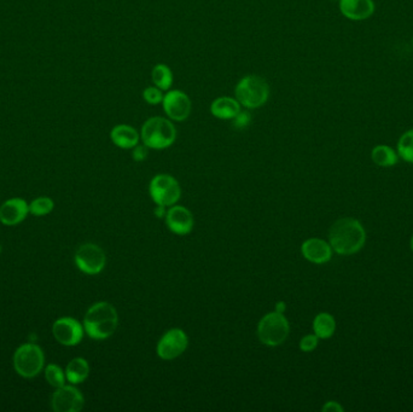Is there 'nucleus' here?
I'll return each mask as SVG.
<instances>
[{
    "label": "nucleus",
    "instance_id": "11",
    "mask_svg": "<svg viewBox=\"0 0 413 412\" xmlns=\"http://www.w3.org/2000/svg\"><path fill=\"white\" fill-rule=\"evenodd\" d=\"M84 396L78 388L62 386L52 396V408L56 412H79L84 408Z\"/></svg>",
    "mask_w": 413,
    "mask_h": 412
},
{
    "label": "nucleus",
    "instance_id": "10",
    "mask_svg": "<svg viewBox=\"0 0 413 412\" xmlns=\"http://www.w3.org/2000/svg\"><path fill=\"white\" fill-rule=\"evenodd\" d=\"M162 107L168 119L176 122L188 120L192 110L190 97L180 90H168L163 96Z\"/></svg>",
    "mask_w": 413,
    "mask_h": 412
},
{
    "label": "nucleus",
    "instance_id": "30",
    "mask_svg": "<svg viewBox=\"0 0 413 412\" xmlns=\"http://www.w3.org/2000/svg\"><path fill=\"white\" fill-rule=\"evenodd\" d=\"M321 410L324 412H343L342 405L337 401H328Z\"/></svg>",
    "mask_w": 413,
    "mask_h": 412
},
{
    "label": "nucleus",
    "instance_id": "17",
    "mask_svg": "<svg viewBox=\"0 0 413 412\" xmlns=\"http://www.w3.org/2000/svg\"><path fill=\"white\" fill-rule=\"evenodd\" d=\"M139 138L140 134L133 126L121 125L114 126L112 132H110V139L112 142L121 149H133L134 146L139 144Z\"/></svg>",
    "mask_w": 413,
    "mask_h": 412
},
{
    "label": "nucleus",
    "instance_id": "14",
    "mask_svg": "<svg viewBox=\"0 0 413 412\" xmlns=\"http://www.w3.org/2000/svg\"><path fill=\"white\" fill-rule=\"evenodd\" d=\"M333 248L329 242L324 241L321 238H309L302 243L301 253L306 260L313 264H325L333 258Z\"/></svg>",
    "mask_w": 413,
    "mask_h": 412
},
{
    "label": "nucleus",
    "instance_id": "18",
    "mask_svg": "<svg viewBox=\"0 0 413 412\" xmlns=\"http://www.w3.org/2000/svg\"><path fill=\"white\" fill-rule=\"evenodd\" d=\"M241 110L242 105L232 97H219L210 105V114L219 120L231 121Z\"/></svg>",
    "mask_w": 413,
    "mask_h": 412
},
{
    "label": "nucleus",
    "instance_id": "9",
    "mask_svg": "<svg viewBox=\"0 0 413 412\" xmlns=\"http://www.w3.org/2000/svg\"><path fill=\"white\" fill-rule=\"evenodd\" d=\"M188 345V335L185 331L178 328L168 330L160 339L156 352L160 358L163 360H172L178 358L186 351Z\"/></svg>",
    "mask_w": 413,
    "mask_h": 412
},
{
    "label": "nucleus",
    "instance_id": "27",
    "mask_svg": "<svg viewBox=\"0 0 413 412\" xmlns=\"http://www.w3.org/2000/svg\"><path fill=\"white\" fill-rule=\"evenodd\" d=\"M318 343H319V337L316 334H309L301 339L300 350L302 352H312L317 348Z\"/></svg>",
    "mask_w": 413,
    "mask_h": 412
},
{
    "label": "nucleus",
    "instance_id": "33",
    "mask_svg": "<svg viewBox=\"0 0 413 412\" xmlns=\"http://www.w3.org/2000/svg\"><path fill=\"white\" fill-rule=\"evenodd\" d=\"M409 247H411V250L413 252V236L412 238H411V242H409Z\"/></svg>",
    "mask_w": 413,
    "mask_h": 412
},
{
    "label": "nucleus",
    "instance_id": "23",
    "mask_svg": "<svg viewBox=\"0 0 413 412\" xmlns=\"http://www.w3.org/2000/svg\"><path fill=\"white\" fill-rule=\"evenodd\" d=\"M397 153L406 163H413V129L401 136L397 142Z\"/></svg>",
    "mask_w": 413,
    "mask_h": 412
},
{
    "label": "nucleus",
    "instance_id": "34",
    "mask_svg": "<svg viewBox=\"0 0 413 412\" xmlns=\"http://www.w3.org/2000/svg\"><path fill=\"white\" fill-rule=\"evenodd\" d=\"M334 1H340V0H334Z\"/></svg>",
    "mask_w": 413,
    "mask_h": 412
},
{
    "label": "nucleus",
    "instance_id": "29",
    "mask_svg": "<svg viewBox=\"0 0 413 412\" xmlns=\"http://www.w3.org/2000/svg\"><path fill=\"white\" fill-rule=\"evenodd\" d=\"M148 154H149V148L148 146H134L133 148V153H132V156H133L134 161H137V163H142L144 161L146 158H148Z\"/></svg>",
    "mask_w": 413,
    "mask_h": 412
},
{
    "label": "nucleus",
    "instance_id": "19",
    "mask_svg": "<svg viewBox=\"0 0 413 412\" xmlns=\"http://www.w3.org/2000/svg\"><path fill=\"white\" fill-rule=\"evenodd\" d=\"M313 331L319 340H326L333 337L336 331V321L330 313L321 312L316 316L313 321Z\"/></svg>",
    "mask_w": 413,
    "mask_h": 412
},
{
    "label": "nucleus",
    "instance_id": "1",
    "mask_svg": "<svg viewBox=\"0 0 413 412\" xmlns=\"http://www.w3.org/2000/svg\"><path fill=\"white\" fill-rule=\"evenodd\" d=\"M366 242V231L354 218H342L330 228L329 243L335 253L353 255L363 249Z\"/></svg>",
    "mask_w": 413,
    "mask_h": 412
},
{
    "label": "nucleus",
    "instance_id": "20",
    "mask_svg": "<svg viewBox=\"0 0 413 412\" xmlns=\"http://www.w3.org/2000/svg\"><path fill=\"white\" fill-rule=\"evenodd\" d=\"M90 374V365L84 358L73 359L66 369V377L73 384L84 382Z\"/></svg>",
    "mask_w": 413,
    "mask_h": 412
},
{
    "label": "nucleus",
    "instance_id": "24",
    "mask_svg": "<svg viewBox=\"0 0 413 412\" xmlns=\"http://www.w3.org/2000/svg\"><path fill=\"white\" fill-rule=\"evenodd\" d=\"M45 377L47 382L50 383L51 386L54 388L62 387L66 382V374L56 364L47 365L45 370Z\"/></svg>",
    "mask_w": 413,
    "mask_h": 412
},
{
    "label": "nucleus",
    "instance_id": "15",
    "mask_svg": "<svg viewBox=\"0 0 413 412\" xmlns=\"http://www.w3.org/2000/svg\"><path fill=\"white\" fill-rule=\"evenodd\" d=\"M340 11L352 21H364L375 13L373 0H340Z\"/></svg>",
    "mask_w": 413,
    "mask_h": 412
},
{
    "label": "nucleus",
    "instance_id": "31",
    "mask_svg": "<svg viewBox=\"0 0 413 412\" xmlns=\"http://www.w3.org/2000/svg\"><path fill=\"white\" fill-rule=\"evenodd\" d=\"M164 208H166V207L157 206V208L155 209V216L159 218L166 217V213H167V211Z\"/></svg>",
    "mask_w": 413,
    "mask_h": 412
},
{
    "label": "nucleus",
    "instance_id": "3",
    "mask_svg": "<svg viewBox=\"0 0 413 412\" xmlns=\"http://www.w3.org/2000/svg\"><path fill=\"white\" fill-rule=\"evenodd\" d=\"M140 138L143 144L149 149H167L176 142V126L166 117H150L143 124Z\"/></svg>",
    "mask_w": 413,
    "mask_h": 412
},
{
    "label": "nucleus",
    "instance_id": "32",
    "mask_svg": "<svg viewBox=\"0 0 413 412\" xmlns=\"http://www.w3.org/2000/svg\"><path fill=\"white\" fill-rule=\"evenodd\" d=\"M285 308H287L285 307V302H284V301H280V302H278L277 306H275V312L284 313Z\"/></svg>",
    "mask_w": 413,
    "mask_h": 412
},
{
    "label": "nucleus",
    "instance_id": "4",
    "mask_svg": "<svg viewBox=\"0 0 413 412\" xmlns=\"http://www.w3.org/2000/svg\"><path fill=\"white\" fill-rule=\"evenodd\" d=\"M270 85L259 75H246L238 81L234 96L239 105L246 109H259L268 103L270 98Z\"/></svg>",
    "mask_w": 413,
    "mask_h": 412
},
{
    "label": "nucleus",
    "instance_id": "7",
    "mask_svg": "<svg viewBox=\"0 0 413 412\" xmlns=\"http://www.w3.org/2000/svg\"><path fill=\"white\" fill-rule=\"evenodd\" d=\"M149 192L155 204L162 207H172L181 196L178 180L169 175H155L149 185Z\"/></svg>",
    "mask_w": 413,
    "mask_h": 412
},
{
    "label": "nucleus",
    "instance_id": "22",
    "mask_svg": "<svg viewBox=\"0 0 413 412\" xmlns=\"http://www.w3.org/2000/svg\"><path fill=\"white\" fill-rule=\"evenodd\" d=\"M151 79H152L154 86L159 88L162 91H168V90H171L172 85H173V73L167 64L159 63L152 68Z\"/></svg>",
    "mask_w": 413,
    "mask_h": 412
},
{
    "label": "nucleus",
    "instance_id": "6",
    "mask_svg": "<svg viewBox=\"0 0 413 412\" xmlns=\"http://www.w3.org/2000/svg\"><path fill=\"white\" fill-rule=\"evenodd\" d=\"M13 367L17 374L25 379L37 376L44 367L42 348L33 343L20 346L13 355Z\"/></svg>",
    "mask_w": 413,
    "mask_h": 412
},
{
    "label": "nucleus",
    "instance_id": "16",
    "mask_svg": "<svg viewBox=\"0 0 413 412\" xmlns=\"http://www.w3.org/2000/svg\"><path fill=\"white\" fill-rule=\"evenodd\" d=\"M30 212V206L22 199H11L0 207V221L4 225L13 226L21 223Z\"/></svg>",
    "mask_w": 413,
    "mask_h": 412
},
{
    "label": "nucleus",
    "instance_id": "13",
    "mask_svg": "<svg viewBox=\"0 0 413 412\" xmlns=\"http://www.w3.org/2000/svg\"><path fill=\"white\" fill-rule=\"evenodd\" d=\"M166 225L176 235H188L193 229V216L186 207L172 206L166 213Z\"/></svg>",
    "mask_w": 413,
    "mask_h": 412
},
{
    "label": "nucleus",
    "instance_id": "5",
    "mask_svg": "<svg viewBox=\"0 0 413 412\" xmlns=\"http://www.w3.org/2000/svg\"><path fill=\"white\" fill-rule=\"evenodd\" d=\"M290 325L284 313L270 312L261 318L258 325V336L263 345L277 347L288 339Z\"/></svg>",
    "mask_w": 413,
    "mask_h": 412
},
{
    "label": "nucleus",
    "instance_id": "21",
    "mask_svg": "<svg viewBox=\"0 0 413 412\" xmlns=\"http://www.w3.org/2000/svg\"><path fill=\"white\" fill-rule=\"evenodd\" d=\"M372 161L380 167H393L399 161L397 151L389 146H377L371 151Z\"/></svg>",
    "mask_w": 413,
    "mask_h": 412
},
{
    "label": "nucleus",
    "instance_id": "25",
    "mask_svg": "<svg viewBox=\"0 0 413 412\" xmlns=\"http://www.w3.org/2000/svg\"><path fill=\"white\" fill-rule=\"evenodd\" d=\"M54 209V201L49 197H39L30 204V212L34 216H45Z\"/></svg>",
    "mask_w": 413,
    "mask_h": 412
},
{
    "label": "nucleus",
    "instance_id": "28",
    "mask_svg": "<svg viewBox=\"0 0 413 412\" xmlns=\"http://www.w3.org/2000/svg\"><path fill=\"white\" fill-rule=\"evenodd\" d=\"M232 125L234 129H246L248 126L251 125V115L249 112H238L237 115L232 119Z\"/></svg>",
    "mask_w": 413,
    "mask_h": 412
},
{
    "label": "nucleus",
    "instance_id": "26",
    "mask_svg": "<svg viewBox=\"0 0 413 412\" xmlns=\"http://www.w3.org/2000/svg\"><path fill=\"white\" fill-rule=\"evenodd\" d=\"M162 90H160L156 86H149V88H144L143 91V98L145 100L148 105H157L162 103L163 100Z\"/></svg>",
    "mask_w": 413,
    "mask_h": 412
},
{
    "label": "nucleus",
    "instance_id": "2",
    "mask_svg": "<svg viewBox=\"0 0 413 412\" xmlns=\"http://www.w3.org/2000/svg\"><path fill=\"white\" fill-rule=\"evenodd\" d=\"M119 316L113 305L102 301L92 305L85 314L84 329L95 340H105L117 329Z\"/></svg>",
    "mask_w": 413,
    "mask_h": 412
},
{
    "label": "nucleus",
    "instance_id": "12",
    "mask_svg": "<svg viewBox=\"0 0 413 412\" xmlns=\"http://www.w3.org/2000/svg\"><path fill=\"white\" fill-rule=\"evenodd\" d=\"M52 333L61 345L76 346L84 337V326L74 318L63 317L54 322Z\"/></svg>",
    "mask_w": 413,
    "mask_h": 412
},
{
    "label": "nucleus",
    "instance_id": "8",
    "mask_svg": "<svg viewBox=\"0 0 413 412\" xmlns=\"http://www.w3.org/2000/svg\"><path fill=\"white\" fill-rule=\"evenodd\" d=\"M104 250L93 243H86L79 247L76 253V266L86 275H97L105 267Z\"/></svg>",
    "mask_w": 413,
    "mask_h": 412
}]
</instances>
